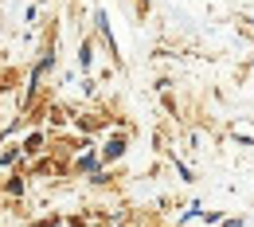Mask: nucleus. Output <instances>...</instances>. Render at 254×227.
Returning <instances> with one entry per match:
<instances>
[{
  "mask_svg": "<svg viewBox=\"0 0 254 227\" xmlns=\"http://www.w3.org/2000/svg\"><path fill=\"white\" fill-rule=\"evenodd\" d=\"M122 149H126V137H110V145H106V157H122Z\"/></svg>",
  "mask_w": 254,
  "mask_h": 227,
  "instance_id": "f257e3e1",
  "label": "nucleus"
}]
</instances>
